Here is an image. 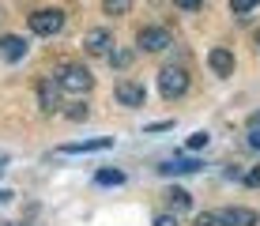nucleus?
<instances>
[{
  "mask_svg": "<svg viewBox=\"0 0 260 226\" xmlns=\"http://www.w3.org/2000/svg\"><path fill=\"white\" fill-rule=\"evenodd\" d=\"M136 42H140V49H147V53H162V49L174 45V34H170L166 26H143L136 34Z\"/></svg>",
  "mask_w": 260,
  "mask_h": 226,
  "instance_id": "obj_4",
  "label": "nucleus"
},
{
  "mask_svg": "<svg viewBox=\"0 0 260 226\" xmlns=\"http://www.w3.org/2000/svg\"><path fill=\"white\" fill-rule=\"evenodd\" d=\"M166 200H170V207H174V211H185V207H189L192 200H189V192H185V188H170V192H166Z\"/></svg>",
  "mask_w": 260,
  "mask_h": 226,
  "instance_id": "obj_13",
  "label": "nucleus"
},
{
  "mask_svg": "<svg viewBox=\"0 0 260 226\" xmlns=\"http://www.w3.org/2000/svg\"><path fill=\"white\" fill-rule=\"evenodd\" d=\"M98 185H121V181H124V174H121V170H98Z\"/></svg>",
  "mask_w": 260,
  "mask_h": 226,
  "instance_id": "obj_15",
  "label": "nucleus"
},
{
  "mask_svg": "<svg viewBox=\"0 0 260 226\" xmlns=\"http://www.w3.org/2000/svg\"><path fill=\"white\" fill-rule=\"evenodd\" d=\"M230 8H234V15H245L253 8H260V0H230Z\"/></svg>",
  "mask_w": 260,
  "mask_h": 226,
  "instance_id": "obj_16",
  "label": "nucleus"
},
{
  "mask_svg": "<svg viewBox=\"0 0 260 226\" xmlns=\"http://www.w3.org/2000/svg\"><path fill=\"white\" fill-rule=\"evenodd\" d=\"M200 147H208V132H192L189 136V151H200Z\"/></svg>",
  "mask_w": 260,
  "mask_h": 226,
  "instance_id": "obj_17",
  "label": "nucleus"
},
{
  "mask_svg": "<svg viewBox=\"0 0 260 226\" xmlns=\"http://www.w3.org/2000/svg\"><path fill=\"white\" fill-rule=\"evenodd\" d=\"M158 90H162V98H181L185 90H189V76H185V68H162L158 72Z\"/></svg>",
  "mask_w": 260,
  "mask_h": 226,
  "instance_id": "obj_3",
  "label": "nucleus"
},
{
  "mask_svg": "<svg viewBox=\"0 0 260 226\" xmlns=\"http://www.w3.org/2000/svg\"><path fill=\"white\" fill-rule=\"evenodd\" d=\"M155 226H177V215H155Z\"/></svg>",
  "mask_w": 260,
  "mask_h": 226,
  "instance_id": "obj_23",
  "label": "nucleus"
},
{
  "mask_svg": "<svg viewBox=\"0 0 260 226\" xmlns=\"http://www.w3.org/2000/svg\"><path fill=\"white\" fill-rule=\"evenodd\" d=\"M68 117H72V121H87V106H72Z\"/></svg>",
  "mask_w": 260,
  "mask_h": 226,
  "instance_id": "obj_22",
  "label": "nucleus"
},
{
  "mask_svg": "<svg viewBox=\"0 0 260 226\" xmlns=\"http://www.w3.org/2000/svg\"><path fill=\"white\" fill-rule=\"evenodd\" d=\"M208 64H211L215 76H234V53H230V49H211Z\"/></svg>",
  "mask_w": 260,
  "mask_h": 226,
  "instance_id": "obj_9",
  "label": "nucleus"
},
{
  "mask_svg": "<svg viewBox=\"0 0 260 226\" xmlns=\"http://www.w3.org/2000/svg\"><path fill=\"white\" fill-rule=\"evenodd\" d=\"M113 140L110 136H102V140H83V143H64L60 147V155H91V151H110Z\"/></svg>",
  "mask_w": 260,
  "mask_h": 226,
  "instance_id": "obj_8",
  "label": "nucleus"
},
{
  "mask_svg": "<svg viewBox=\"0 0 260 226\" xmlns=\"http://www.w3.org/2000/svg\"><path fill=\"white\" fill-rule=\"evenodd\" d=\"M249 147L260 151V128H249Z\"/></svg>",
  "mask_w": 260,
  "mask_h": 226,
  "instance_id": "obj_24",
  "label": "nucleus"
},
{
  "mask_svg": "<svg viewBox=\"0 0 260 226\" xmlns=\"http://www.w3.org/2000/svg\"><path fill=\"white\" fill-rule=\"evenodd\" d=\"M12 200V192H8V188H0V204H8Z\"/></svg>",
  "mask_w": 260,
  "mask_h": 226,
  "instance_id": "obj_26",
  "label": "nucleus"
},
{
  "mask_svg": "<svg viewBox=\"0 0 260 226\" xmlns=\"http://www.w3.org/2000/svg\"><path fill=\"white\" fill-rule=\"evenodd\" d=\"M38 98H42V110H46V113L57 110V90H53L49 79H42V83H38Z\"/></svg>",
  "mask_w": 260,
  "mask_h": 226,
  "instance_id": "obj_12",
  "label": "nucleus"
},
{
  "mask_svg": "<svg viewBox=\"0 0 260 226\" xmlns=\"http://www.w3.org/2000/svg\"><path fill=\"white\" fill-rule=\"evenodd\" d=\"M106 15H128L132 12V0H102Z\"/></svg>",
  "mask_w": 260,
  "mask_h": 226,
  "instance_id": "obj_14",
  "label": "nucleus"
},
{
  "mask_svg": "<svg viewBox=\"0 0 260 226\" xmlns=\"http://www.w3.org/2000/svg\"><path fill=\"white\" fill-rule=\"evenodd\" d=\"M192 170H200V162H196V158H170V162L158 166V174L174 177V174H192Z\"/></svg>",
  "mask_w": 260,
  "mask_h": 226,
  "instance_id": "obj_10",
  "label": "nucleus"
},
{
  "mask_svg": "<svg viewBox=\"0 0 260 226\" xmlns=\"http://www.w3.org/2000/svg\"><path fill=\"white\" fill-rule=\"evenodd\" d=\"M110 45H113V34L106 30V26H94V30H87V38H83V49L94 53V57H106Z\"/></svg>",
  "mask_w": 260,
  "mask_h": 226,
  "instance_id": "obj_6",
  "label": "nucleus"
},
{
  "mask_svg": "<svg viewBox=\"0 0 260 226\" xmlns=\"http://www.w3.org/2000/svg\"><path fill=\"white\" fill-rule=\"evenodd\" d=\"M91 72L87 68H79V64H68V68H60V76H57V87L60 90H68V94H87L91 90Z\"/></svg>",
  "mask_w": 260,
  "mask_h": 226,
  "instance_id": "obj_2",
  "label": "nucleus"
},
{
  "mask_svg": "<svg viewBox=\"0 0 260 226\" xmlns=\"http://www.w3.org/2000/svg\"><path fill=\"white\" fill-rule=\"evenodd\" d=\"M219 222L222 226H256L260 215L253 207H226V211H219Z\"/></svg>",
  "mask_w": 260,
  "mask_h": 226,
  "instance_id": "obj_7",
  "label": "nucleus"
},
{
  "mask_svg": "<svg viewBox=\"0 0 260 226\" xmlns=\"http://www.w3.org/2000/svg\"><path fill=\"white\" fill-rule=\"evenodd\" d=\"M0 53H4L8 60H19L26 53V42L19 38V34H4V38H0Z\"/></svg>",
  "mask_w": 260,
  "mask_h": 226,
  "instance_id": "obj_11",
  "label": "nucleus"
},
{
  "mask_svg": "<svg viewBox=\"0 0 260 226\" xmlns=\"http://www.w3.org/2000/svg\"><path fill=\"white\" fill-rule=\"evenodd\" d=\"M117 102H121V106H128V110H140V106L147 102V90H143V83L121 79V83H117Z\"/></svg>",
  "mask_w": 260,
  "mask_h": 226,
  "instance_id": "obj_5",
  "label": "nucleus"
},
{
  "mask_svg": "<svg viewBox=\"0 0 260 226\" xmlns=\"http://www.w3.org/2000/svg\"><path fill=\"white\" fill-rule=\"evenodd\" d=\"M249 128H260V113H253V117H249Z\"/></svg>",
  "mask_w": 260,
  "mask_h": 226,
  "instance_id": "obj_25",
  "label": "nucleus"
},
{
  "mask_svg": "<svg viewBox=\"0 0 260 226\" xmlns=\"http://www.w3.org/2000/svg\"><path fill=\"white\" fill-rule=\"evenodd\" d=\"M245 185H249V188H260V166H253V170L245 174Z\"/></svg>",
  "mask_w": 260,
  "mask_h": 226,
  "instance_id": "obj_21",
  "label": "nucleus"
},
{
  "mask_svg": "<svg viewBox=\"0 0 260 226\" xmlns=\"http://www.w3.org/2000/svg\"><path fill=\"white\" fill-rule=\"evenodd\" d=\"M128 60H132V53H110V64L113 68H128Z\"/></svg>",
  "mask_w": 260,
  "mask_h": 226,
  "instance_id": "obj_19",
  "label": "nucleus"
},
{
  "mask_svg": "<svg viewBox=\"0 0 260 226\" xmlns=\"http://www.w3.org/2000/svg\"><path fill=\"white\" fill-rule=\"evenodd\" d=\"M256 42H260V34H256Z\"/></svg>",
  "mask_w": 260,
  "mask_h": 226,
  "instance_id": "obj_27",
  "label": "nucleus"
},
{
  "mask_svg": "<svg viewBox=\"0 0 260 226\" xmlns=\"http://www.w3.org/2000/svg\"><path fill=\"white\" fill-rule=\"evenodd\" d=\"M177 8H181V12H200L204 8V0H174Z\"/></svg>",
  "mask_w": 260,
  "mask_h": 226,
  "instance_id": "obj_20",
  "label": "nucleus"
},
{
  "mask_svg": "<svg viewBox=\"0 0 260 226\" xmlns=\"http://www.w3.org/2000/svg\"><path fill=\"white\" fill-rule=\"evenodd\" d=\"M196 226H222V222L215 211H204V215H196Z\"/></svg>",
  "mask_w": 260,
  "mask_h": 226,
  "instance_id": "obj_18",
  "label": "nucleus"
},
{
  "mask_svg": "<svg viewBox=\"0 0 260 226\" xmlns=\"http://www.w3.org/2000/svg\"><path fill=\"white\" fill-rule=\"evenodd\" d=\"M60 26H64V12L60 8H38V12H30V30L42 34V38L60 34Z\"/></svg>",
  "mask_w": 260,
  "mask_h": 226,
  "instance_id": "obj_1",
  "label": "nucleus"
}]
</instances>
